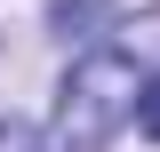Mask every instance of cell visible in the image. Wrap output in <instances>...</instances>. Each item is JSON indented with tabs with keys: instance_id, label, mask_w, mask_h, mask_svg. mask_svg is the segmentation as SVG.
I'll return each mask as SVG.
<instances>
[{
	"instance_id": "cell-1",
	"label": "cell",
	"mask_w": 160,
	"mask_h": 152,
	"mask_svg": "<svg viewBox=\"0 0 160 152\" xmlns=\"http://www.w3.org/2000/svg\"><path fill=\"white\" fill-rule=\"evenodd\" d=\"M136 104H144L136 64L112 56V48H96V56H80L72 72H64V112H56V128H64V144H104Z\"/></svg>"
},
{
	"instance_id": "cell-2",
	"label": "cell",
	"mask_w": 160,
	"mask_h": 152,
	"mask_svg": "<svg viewBox=\"0 0 160 152\" xmlns=\"http://www.w3.org/2000/svg\"><path fill=\"white\" fill-rule=\"evenodd\" d=\"M96 16H112V0H56V24L64 32H80V24H96Z\"/></svg>"
},
{
	"instance_id": "cell-3",
	"label": "cell",
	"mask_w": 160,
	"mask_h": 152,
	"mask_svg": "<svg viewBox=\"0 0 160 152\" xmlns=\"http://www.w3.org/2000/svg\"><path fill=\"white\" fill-rule=\"evenodd\" d=\"M136 120H144V136H160V72L144 80V104H136Z\"/></svg>"
}]
</instances>
